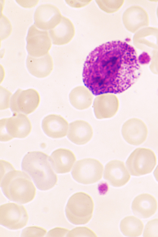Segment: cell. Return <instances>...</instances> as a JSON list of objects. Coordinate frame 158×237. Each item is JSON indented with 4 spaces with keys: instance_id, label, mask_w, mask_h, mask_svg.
<instances>
[{
    "instance_id": "obj_1",
    "label": "cell",
    "mask_w": 158,
    "mask_h": 237,
    "mask_svg": "<svg viewBox=\"0 0 158 237\" xmlns=\"http://www.w3.org/2000/svg\"><path fill=\"white\" fill-rule=\"evenodd\" d=\"M141 74L135 49L120 40L107 42L88 56L82 73L84 85L95 95L119 94L134 85Z\"/></svg>"
},
{
    "instance_id": "obj_2",
    "label": "cell",
    "mask_w": 158,
    "mask_h": 237,
    "mask_svg": "<svg viewBox=\"0 0 158 237\" xmlns=\"http://www.w3.org/2000/svg\"><path fill=\"white\" fill-rule=\"evenodd\" d=\"M0 187L10 200L25 204L35 198L36 189L25 172L16 170L10 163L0 160Z\"/></svg>"
},
{
    "instance_id": "obj_3",
    "label": "cell",
    "mask_w": 158,
    "mask_h": 237,
    "mask_svg": "<svg viewBox=\"0 0 158 237\" xmlns=\"http://www.w3.org/2000/svg\"><path fill=\"white\" fill-rule=\"evenodd\" d=\"M21 167L41 190L50 189L57 183V177L50 163L49 156L42 152H28L23 159Z\"/></svg>"
},
{
    "instance_id": "obj_4",
    "label": "cell",
    "mask_w": 158,
    "mask_h": 237,
    "mask_svg": "<svg viewBox=\"0 0 158 237\" xmlns=\"http://www.w3.org/2000/svg\"><path fill=\"white\" fill-rule=\"evenodd\" d=\"M94 207L93 200L90 195L83 192H77L68 201L65 209L66 215L73 224H85L92 218Z\"/></svg>"
},
{
    "instance_id": "obj_5",
    "label": "cell",
    "mask_w": 158,
    "mask_h": 237,
    "mask_svg": "<svg viewBox=\"0 0 158 237\" xmlns=\"http://www.w3.org/2000/svg\"><path fill=\"white\" fill-rule=\"evenodd\" d=\"M31 123L26 115L15 114L0 121V140L6 142L14 138H24L30 133Z\"/></svg>"
},
{
    "instance_id": "obj_6",
    "label": "cell",
    "mask_w": 158,
    "mask_h": 237,
    "mask_svg": "<svg viewBox=\"0 0 158 237\" xmlns=\"http://www.w3.org/2000/svg\"><path fill=\"white\" fill-rule=\"evenodd\" d=\"M156 163V155L151 150L138 148L130 154L126 165L130 174L139 176L151 173Z\"/></svg>"
},
{
    "instance_id": "obj_7",
    "label": "cell",
    "mask_w": 158,
    "mask_h": 237,
    "mask_svg": "<svg viewBox=\"0 0 158 237\" xmlns=\"http://www.w3.org/2000/svg\"><path fill=\"white\" fill-rule=\"evenodd\" d=\"M103 165L98 160L85 158L77 161L73 168L71 174L77 182L88 185L94 183L102 178Z\"/></svg>"
},
{
    "instance_id": "obj_8",
    "label": "cell",
    "mask_w": 158,
    "mask_h": 237,
    "mask_svg": "<svg viewBox=\"0 0 158 237\" xmlns=\"http://www.w3.org/2000/svg\"><path fill=\"white\" fill-rule=\"evenodd\" d=\"M28 218L27 210L23 205L10 202L0 206V224L9 229L17 230L24 227Z\"/></svg>"
},
{
    "instance_id": "obj_9",
    "label": "cell",
    "mask_w": 158,
    "mask_h": 237,
    "mask_svg": "<svg viewBox=\"0 0 158 237\" xmlns=\"http://www.w3.org/2000/svg\"><path fill=\"white\" fill-rule=\"evenodd\" d=\"M40 101L38 92L33 89L23 90L19 89L13 94L10 108L15 114L27 115L36 109Z\"/></svg>"
},
{
    "instance_id": "obj_10",
    "label": "cell",
    "mask_w": 158,
    "mask_h": 237,
    "mask_svg": "<svg viewBox=\"0 0 158 237\" xmlns=\"http://www.w3.org/2000/svg\"><path fill=\"white\" fill-rule=\"evenodd\" d=\"M26 40L28 55L33 57H39L46 55L52 45L48 31L40 29L35 24L29 28Z\"/></svg>"
},
{
    "instance_id": "obj_11",
    "label": "cell",
    "mask_w": 158,
    "mask_h": 237,
    "mask_svg": "<svg viewBox=\"0 0 158 237\" xmlns=\"http://www.w3.org/2000/svg\"><path fill=\"white\" fill-rule=\"evenodd\" d=\"M62 16L55 6L49 3L42 4L35 12V25L40 29L48 31L55 28L60 23Z\"/></svg>"
},
{
    "instance_id": "obj_12",
    "label": "cell",
    "mask_w": 158,
    "mask_h": 237,
    "mask_svg": "<svg viewBox=\"0 0 158 237\" xmlns=\"http://www.w3.org/2000/svg\"><path fill=\"white\" fill-rule=\"evenodd\" d=\"M119 106L118 100L115 95L106 93L96 97L93 107L96 118L102 119L114 116L118 112Z\"/></svg>"
},
{
    "instance_id": "obj_13",
    "label": "cell",
    "mask_w": 158,
    "mask_h": 237,
    "mask_svg": "<svg viewBox=\"0 0 158 237\" xmlns=\"http://www.w3.org/2000/svg\"><path fill=\"white\" fill-rule=\"evenodd\" d=\"M103 177L112 186H122L129 181L130 175L124 163L118 160H113L106 165Z\"/></svg>"
},
{
    "instance_id": "obj_14",
    "label": "cell",
    "mask_w": 158,
    "mask_h": 237,
    "mask_svg": "<svg viewBox=\"0 0 158 237\" xmlns=\"http://www.w3.org/2000/svg\"><path fill=\"white\" fill-rule=\"evenodd\" d=\"M122 135L128 143L139 145L146 140L148 131L145 124L141 121L132 118L126 122L121 130Z\"/></svg>"
},
{
    "instance_id": "obj_15",
    "label": "cell",
    "mask_w": 158,
    "mask_h": 237,
    "mask_svg": "<svg viewBox=\"0 0 158 237\" xmlns=\"http://www.w3.org/2000/svg\"><path fill=\"white\" fill-rule=\"evenodd\" d=\"M42 127L44 133L52 138H60L67 135L68 123L60 115L51 114L45 117L42 122Z\"/></svg>"
},
{
    "instance_id": "obj_16",
    "label": "cell",
    "mask_w": 158,
    "mask_h": 237,
    "mask_svg": "<svg viewBox=\"0 0 158 237\" xmlns=\"http://www.w3.org/2000/svg\"><path fill=\"white\" fill-rule=\"evenodd\" d=\"M157 208V203L156 198L147 193L137 196L131 205L133 213L142 218H147L152 216L156 213Z\"/></svg>"
},
{
    "instance_id": "obj_17",
    "label": "cell",
    "mask_w": 158,
    "mask_h": 237,
    "mask_svg": "<svg viewBox=\"0 0 158 237\" xmlns=\"http://www.w3.org/2000/svg\"><path fill=\"white\" fill-rule=\"evenodd\" d=\"M28 70L32 75L38 78L48 76L53 68L52 58L49 53L39 57H35L28 55L26 59Z\"/></svg>"
},
{
    "instance_id": "obj_18",
    "label": "cell",
    "mask_w": 158,
    "mask_h": 237,
    "mask_svg": "<svg viewBox=\"0 0 158 237\" xmlns=\"http://www.w3.org/2000/svg\"><path fill=\"white\" fill-rule=\"evenodd\" d=\"M49 160L52 167L57 173H65L70 171L75 161L76 157L71 150L63 148L53 151Z\"/></svg>"
},
{
    "instance_id": "obj_19",
    "label": "cell",
    "mask_w": 158,
    "mask_h": 237,
    "mask_svg": "<svg viewBox=\"0 0 158 237\" xmlns=\"http://www.w3.org/2000/svg\"><path fill=\"white\" fill-rule=\"evenodd\" d=\"M93 135V130L87 122L78 120L69 123L67 137L73 143L78 145H84L89 142Z\"/></svg>"
},
{
    "instance_id": "obj_20",
    "label": "cell",
    "mask_w": 158,
    "mask_h": 237,
    "mask_svg": "<svg viewBox=\"0 0 158 237\" xmlns=\"http://www.w3.org/2000/svg\"><path fill=\"white\" fill-rule=\"evenodd\" d=\"M48 31L52 44L58 45L68 43L75 34L74 27L72 22L63 16L60 23L55 28Z\"/></svg>"
},
{
    "instance_id": "obj_21",
    "label": "cell",
    "mask_w": 158,
    "mask_h": 237,
    "mask_svg": "<svg viewBox=\"0 0 158 237\" xmlns=\"http://www.w3.org/2000/svg\"><path fill=\"white\" fill-rule=\"evenodd\" d=\"M87 87L79 86L73 88L70 92L69 100L71 104L79 110H84L92 104L94 96Z\"/></svg>"
},
{
    "instance_id": "obj_22",
    "label": "cell",
    "mask_w": 158,
    "mask_h": 237,
    "mask_svg": "<svg viewBox=\"0 0 158 237\" xmlns=\"http://www.w3.org/2000/svg\"><path fill=\"white\" fill-rule=\"evenodd\" d=\"M142 222L133 216H128L121 221L120 227L123 234L126 236L135 237L140 236L143 228Z\"/></svg>"
},
{
    "instance_id": "obj_23",
    "label": "cell",
    "mask_w": 158,
    "mask_h": 237,
    "mask_svg": "<svg viewBox=\"0 0 158 237\" xmlns=\"http://www.w3.org/2000/svg\"><path fill=\"white\" fill-rule=\"evenodd\" d=\"M96 2L102 10L109 13L118 11L123 3V1L120 0H96Z\"/></svg>"
},
{
    "instance_id": "obj_24",
    "label": "cell",
    "mask_w": 158,
    "mask_h": 237,
    "mask_svg": "<svg viewBox=\"0 0 158 237\" xmlns=\"http://www.w3.org/2000/svg\"><path fill=\"white\" fill-rule=\"evenodd\" d=\"M46 230L37 226H30L24 229L22 231L21 237H44L46 235Z\"/></svg>"
},
{
    "instance_id": "obj_25",
    "label": "cell",
    "mask_w": 158,
    "mask_h": 237,
    "mask_svg": "<svg viewBox=\"0 0 158 237\" xmlns=\"http://www.w3.org/2000/svg\"><path fill=\"white\" fill-rule=\"evenodd\" d=\"M66 237H97L95 233L89 228L85 227H77L69 231Z\"/></svg>"
},
{
    "instance_id": "obj_26",
    "label": "cell",
    "mask_w": 158,
    "mask_h": 237,
    "mask_svg": "<svg viewBox=\"0 0 158 237\" xmlns=\"http://www.w3.org/2000/svg\"><path fill=\"white\" fill-rule=\"evenodd\" d=\"M143 236L158 237V218L149 221L146 225Z\"/></svg>"
},
{
    "instance_id": "obj_27",
    "label": "cell",
    "mask_w": 158,
    "mask_h": 237,
    "mask_svg": "<svg viewBox=\"0 0 158 237\" xmlns=\"http://www.w3.org/2000/svg\"><path fill=\"white\" fill-rule=\"evenodd\" d=\"M0 110H4L10 108V100L13 95L11 93L0 86Z\"/></svg>"
},
{
    "instance_id": "obj_28",
    "label": "cell",
    "mask_w": 158,
    "mask_h": 237,
    "mask_svg": "<svg viewBox=\"0 0 158 237\" xmlns=\"http://www.w3.org/2000/svg\"><path fill=\"white\" fill-rule=\"evenodd\" d=\"M69 231L65 228L56 227L49 231L46 234L47 237H64Z\"/></svg>"
},
{
    "instance_id": "obj_29",
    "label": "cell",
    "mask_w": 158,
    "mask_h": 237,
    "mask_svg": "<svg viewBox=\"0 0 158 237\" xmlns=\"http://www.w3.org/2000/svg\"><path fill=\"white\" fill-rule=\"evenodd\" d=\"M91 0H71L66 1L67 3L70 6L74 8H81L88 5Z\"/></svg>"
},
{
    "instance_id": "obj_30",
    "label": "cell",
    "mask_w": 158,
    "mask_h": 237,
    "mask_svg": "<svg viewBox=\"0 0 158 237\" xmlns=\"http://www.w3.org/2000/svg\"><path fill=\"white\" fill-rule=\"evenodd\" d=\"M153 174L155 179L158 182V165L154 171Z\"/></svg>"
}]
</instances>
